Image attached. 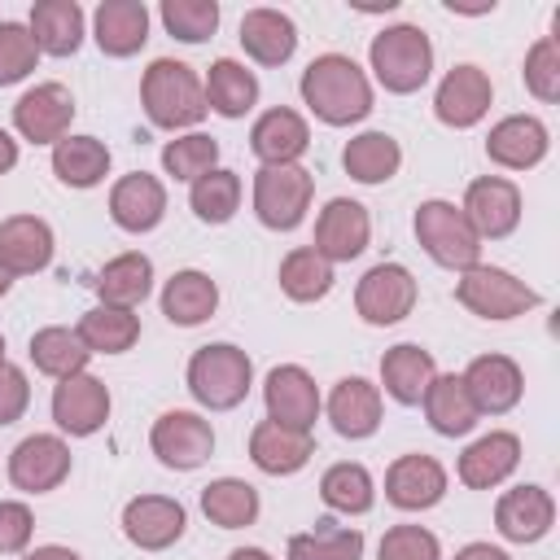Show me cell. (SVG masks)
<instances>
[{"label":"cell","instance_id":"cell-1","mask_svg":"<svg viewBox=\"0 0 560 560\" xmlns=\"http://www.w3.org/2000/svg\"><path fill=\"white\" fill-rule=\"evenodd\" d=\"M302 101L311 105V114L328 127H350L359 118H368L372 109V83L368 74L341 57V52H324L302 70Z\"/></svg>","mask_w":560,"mask_h":560},{"label":"cell","instance_id":"cell-2","mask_svg":"<svg viewBox=\"0 0 560 560\" xmlns=\"http://www.w3.org/2000/svg\"><path fill=\"white\" fill-rule=\"evenodd\" d=\"M140 101H144V114L153 127H192L206 118V88L201 79L192 74V66L175 61V57H158L144 79H140Z\"/></svg>","mask_w":560,"mask_h":560},{"label":"cell","instance_id":"cell-3","mask_svg":"<svg viewBox=\"0 0 560 560\" xmlns=\"http://www.w3.org/2000/svg\"><path fill=\"white\" fill-rule=\"evenodd\" d=\"M249 381H254V363L241 346L232 341H214V346H201L192 359H188V389L201 407L210 411H232L236 402H245L249 394Z\"/></svg>","mask_w":560,"mask_h":560},{"label":"cell","instance_id":"cell-4","mask_svg":"<svg viewBox=\"0 0 560 560\" xmlns=\"http://www.w3.org/2000/svg\"><path fill=\"white\" fill-rule=\"evenodd\" d=\"M368 57H372V70H376L381 88L385 92H398V96L424 88V79L433 70V44H429V35L420 26H407V22L402 26H385L372 39Z\"/></svg>","mask_w":560,"mask_h":560},{"label":"cell","instance_id":"cell-5","mask_svg":"<svg viewBox=\"0 0 560 560\" xmlns=\"http://www.w3.org/2000/svg\"><path fill=\"white\" fill-rule=\"evenodd\" d=\"M416 241L433 262L459 267V271L477 267V254H481V236L472 232L464 210H455L451 201H424L416 210Z\"/></svg>","mask_w":560,"mask_h":560},{"label":"cell","instance_id":"cell-6","mask_svg":"<svg viewBox=\"0 0 560 560\" xmlns=\"http://www.w3.org/2000/svg\"><path fill=\"white\" fill-rule=\"evenodd\" d=\"M455 298H459V306H468L481 319H512V315H525L529 306H538V293L525 280H516L503 267H481V262L459 276Z\"/></svg>","mask_w":560,"mask_h":560},{"label":"cell","instance_id":"cell-7","mask_svg":"<svg viewBox=\"0 0 560 560\" xmlns=\"http://www.w3.org/2000/svg\"><path fill=\"white\" fill-rule=\"evenodd\" d=\"M311 192H315V179L302 166H262L254 175V210L276 232H293L306 219Z\"/></svg>","mask_w":560,"mask_h":560},{"label":"cell","instance_id":"cell-8","mask_svg":"<svg viewBox=\"0 0 560 560\" xmlns=\"http://www.w3.org/2000/svg\"><path fill=\"white\" fill-rule=\"evenodd\" d=\"M149 446L153 455L166 464V468H179V472H192L210 459L214 451V429L210 420H201L197 411H166L153 420V433H149Z\"/></svg>","mask_w":560,"mask_h":560},{"label":"cell","instance_id":"cell-9","mask_svg":"<svg viewBox=\"0 0 560 560\" xmlns=\"http://www.w3.org/2000/svg\"><path fill=\"white\" fill-rule=\"evenodd\" d=\"M411 306H416V280L402 262H376L354 289V311L368 324H398L411 315Z\"/></svg>","mask_w":560,"mask_h":560},{"label":"cell","instance_id":"cell-10","mask_svg":"<svg viewBox=\"0 0 560 560\" xmlns=\"http://www.w3.org/2000/svg\"><path fill=\"white\" fill-rule=\"evenodd\" d=\"M368 236H372L368 210L350 197H332L315 219V245L311 249L328 262H350L368 249Z\"/></svg>","mask_w":560,"mask_h":560},{"label":"cell","instance_id":"cell-11","mask_svg":"<svg viewBox=\"0 0 560 560\" xmlns=\"http://www.w3.org/2000/svg\"><path fill=\"white\" fill-rule=\"evenodd\" d=\"M9 477L18 490L26 494H44V490H57L66 477H70V446L52 433H35V438H22L9 455Z\"/></svg>","mask_w":560,"mask_h":560},{"label":"cell","instance_id":"cell-12","mask_svg":"<svg viewBox=\"0 0 560 560\" xmlns=\"http://www.w3.org/2000/svg\"><path fill=\"white\" fill-rule=\"evenodd\" d=\"M464 219L472 223L477 236H508L516 223H521V192L512 179H499V175H481L468 184L464 192Z\"/></svg>","mask_w":560,"mask_h":560},{"label":"cell","instance_id":"cell-13","mask_svg":"<svg viewBox=\"0 0 560 560\" xmlns=\"http://www.w3.org/2000/svg\"><path fill=\"white\" fill-rule=\"evenodd\" d=\"M262 398H267V420L284 424V429H311L319 416V389L306 376V368H298V363L271 368Z\"/></svg>","mask_w":560,"mask_h":560},{"label":"cell","instance_id":"cell-14","mask_svg":"<svg viewBox=\"0 0 560 560\" xmlns=\"http://www.w3.org/2000/svg\"><path fill=\"white\" fill-rule=\"evenodd\" d=\"M52 420L70 433V438H88L109 420V389L105 381L74 372L52 389Z\"/></svg>","mask_w":560,"mask_h":560},{"label":"cell","instance_id":"cell-15","mask_svg":"<svg viewBox=\"0 0 560 560\" xmlns=\"http://www.w3.org/2000/svg\"><path fill=\"white\" fill-rule=\"evenodd\" d=\"M74 118V96L61 83H39L13 105V127L31 144H57L66 140V127Z\"/></svg>","mask_w":560,"mask_h":560},{"label":"cell","instance_id":"cell-16","mask_svg":"<svg viewBox=\"0 0 560 560\" xmlns=\"http://www.w3.org/2000/svg\"><path fill=\"white\" fill-rule=\"evenodd\" d=\"M446 494V468L433 455H398L385 472V499L402 512H424Z\"/></svg>","mask_w":560,"mask_h":560},{"label":"cell","instance_id":"cell-17","mask_svg":"<svg viewBox=\"0 0 560 560\" xmlns=\"http://www.w3.org/2000/svg\"><path fill=\"white\" fill-rule=\"evenodd\" d=\"M464 389H468L477 416H486V411H490V416H503V411H512V407L521 402L525 381H521V368H516L508 354H481V359L468 363Z\"/></svg>","mask_w":560,"mask_h":560},{"label":"cell","instance_id":"cell-18","mask_svg":"<svg viewBox=\"0 0 560 560\" xmlns=\"http://www.w3.org/2000/svg\"><path fill=\"white\" fill-rule=\"evenodd\" d=\"M184 525H188L184 508L175 499H166V494H140V499H131L122 508V534L144 551L171 547L184 534Z\"/></svg>","mask_w":560,"mask_h":560},{"label":"cell","instance_id":"cell-19","mask_svg":"<svg viewBox=\"0 0 560 560\" xmlns=\"http://www.w3.org/2000/svg\"><path fill=\"white\" fill-rule=\"evenodd\" d=\"M490 96H494V88H490L486 70H477V66H455V70L438 83L433 109H438V118H442L446 127H472V122L486 118Z\"/></svg>","mask_w":560,"mask_h":560},{"label":"cell","instance_id":"cell-20","mask_svg":"<svg viewBox=\"0 0 560 560\" xmlns=\"http://www.w3.org/2000/svg\"><path fill=\"white\" fill-rule=\"evenodd\" d=\"M556 521V503L542 486H516L494 503V525L508 542H538Z\"/></svg>","mask_w":560,"mask_h":560},{"label":"cell","instance_id":"cell-21","mask_svg":"<svg viewBox=\"0 0 560 560\" xmlns=\"http://www.w3.org/2000/svg\"><path fill=\"white\" fill-rule=\"evenodd\" d=\"M52 262V228L35 214H13L0 223V267L9 276H31Z\"/></svg>","mask_w":560,"mask_h":560},{"label":"cell","instance_id":"cell-22","mask_svg":"<svg viewBox=\"0 0 560 560\" xmlns=\"http://www.w3.org/2000/svg\"><path fill=\"white\" fill-rule=\"evenodd\" d=\"M109 214H114V223H118L122 232H153V228L162 223V214H166V188H162L153 175L131 171V175H122V179L114 184V192H109Z\"/></svg>","mask_w":560,"mask_h":560},{"label":"cell","instance_id":"cell-23","mask_svg":"<svg viewBox=\"0 0 560 560\" xmlns=\"http://www.w3.org/2000/svg\"><path fill=\"white\" fill-rule=\"evenodd\" d=\"M486 153H490V162H499L508 171L538 166L547 158V127L534 114H512V118H503V122L490 127Z\"/></svg>","mask_w":560,"mask_h":560},{"label":"cell","instance_id":"cell-24","mask_svg":"<svg viewBox=\"0 0 560 560\" xmlns=\"http://www.w3.org/2000/svg\"><path fill=\"white\" fill-rule=\"evenodd\" d=\"M311 455H315V442L306 429H284L276 420H262L249 433V459L271 477H289V472L306 468Z\"/></svg>","mask_w":560,"mask_h":560},{"label":"cell","instance_id":"cell-25","mask_svg":"<svg viewBox=\"0 0 560 560\" xmlns=\"http://www.w3.org/2000/svg\"><path fill=\"white\" fill-rule=\"evenodd\" d=\"M306 144H311V131L293 109H267L249 131V149L262 158V166H298Z\"/></svg>","mask_w":560,"mask_h":560},{"label":"cell","instance_id":"cell-26","mask_svg":"<svg viewBox=\"0 0 560 560\" xmlns=\"http://www.w3.org/2000/svg\"><path fill=\"white\" fill-rule=\"evenodd\" d=\"M328 420L341 438H372L381 429V389L363 376H346L328 394Z\"/></svg>","mask_w":560,"mask_h":560},{"label":"cell","instance_id":"cell-27","mask_svg":"<svg viewBox=\"0 0 560 560\" xmlns=\"http://www.w3.org/2000/svg\"><path fill=\"white\" fill-rule=\"evenodd\" d=\"M92 26H96L101 52H109V57H131V52H140L144 39H149V9H144V0H101Z\"/></svg>","mask_w":560,"mask_h":560},{"label":"cell","instance_id":"cell-28","mask_svg":"<svg viewBox=\"0 0 560 560\" xmlns=\"http://www.w3.org/2000/svg\"><path fill=\"white\" fill-rule=\"evenodd\" d=\"M516 464H521V442H516V433H486V438H477V442L459 455V481L472 486V490H490V486H499Z\"/></svg>","mask_w":560,"mask_h":560},{"label":"cell","instance_id":"cell-29","mask_svg":"<svg viewBox=\"0 0 560 560\" xmlns=\"http://www.w3.org/2000/svg\"><path fill=\"white\" fill-rule=\"evenodd\" d=\"M433 376H438L433 354L420 350V346H411V341L385 350V359H381V385H385V394H389L394 402H402V407L420 402Z\"/></svg>","mask_w":560,"mask_h":560},{"label":"cell","instance_id":"cell-30","mask_svg":"<svg viewBox=\"0 0 560 560\" xmlns=\"http://www.w3.org/2000/svg\"><path fill=\"white\" fill-rule=\"evenodd\" d=\"M241 44L258 66H280L298 48V31L280 9H249L241 18Z\"/></svg>","mask_w":560,"mask_h":560},{"label":"cell","instance_id":"cell-31","mask_svg":"<svg viewBox=\"0 0 560 560\" xmlns=\"http://www.w3.org/2000/svg\"><path fill=\"white\" fill-rule=\"evenodd\" d=\"M31 39L39 52L70 57L83 44V9L74 0H39L31 9Z\"/></svg>","mask_w":560,"mask_h":560},{"label":"cell","instance_id":"cell-32","mask_svg":"<svg viewBox=\"0 0 560 560\" xmlns=\"http://www.w3.org/2000/svg\"><path fill=\"white\" fill-rule=\"evenodd\" d=\"M219 306V284L206 271H175L162 289V315L179 328H192L201 319H210Z\"/></svg>","mask_w":560,"mask_h":560},{"label":"cell","instance_id":"cell-33","mask_svg":"<svg viewBox=\"0 0 560 560\" xmlns=\"http://www.w3.org/2000/svg\"><path fill=\"white\" fill-rule=\"evenodd\" d=\"M420 402H424L429 424H433L442 438H464V433L477 424V407H472V398H468V389H464V376H455V372L433 376Z\"/></svg>","mask_w":560,"mask_h":560},{"label":"cell","instance_id":"cell-34","mask_svg":"<svg viewBox=\"0 0 560 560\" xmlns=\"http://www.w3.org/2000/svg\"><path fill=\"white\" fill-rule=\"evenodd\" d=\"M96 284V293H101V306H122V311H131V306H140L144 298H149V289H153V262L144 258V254H118L114 262H105V271L92 280Z\"/></svg>","mask_w":560,"mask_h":560},{"label":"cell","instance_id":"cell-35","mask_svg":"<svg viewBox=\"0 0 560 560\" xmlns=\"http://www.w3.org/2000/svg\"><path fill=\"white\" fill-rule=\"evenodd\" d=\"M52 171L70 188H96L109 171V149L96 136H66L52 144Z\"/></svg>","mask_w":560,"mask_h":560},{"label":"cell","instance_id":"cell-36","mask_svg":"<svg viewBox=\"0 0 560 560\" xmlns=\"http://www.w3.org/2000/svg\"><path fill=\"white\" fill-rule=\"evenodd\" d=\"M201 88H206V105H210L214 114H223V118H241V114H249L254 101H258V79H254L241 61H232V57H219V61L210 66V79H206Z\"/></svg>","mask_w":560,"mask_h":560},{"label":"cell","instance_id":"cell-37","mask_svg":"<svg viewBox=\"0 0 560 560\" xmlns=\"http://www.w3.org/2000/svg\"><path fill=\"white\" fill-rule=\"evenodd\" d=\"M398 162H402V149H398V140L385 136V131H363V136H354V140L346 144V153H341L346 175L359 179V184H385V179L398 171Z\"/></svg>","mask_w":560,"mask_h":560},{"label":"cell","instance_id":"cell-38","mask_svg":"<svg viewBox=\"0 0 560 560\" xmlns=\"http://www.w3.org/2000/svg\"><path fill=\"white\" fill-rule=\"evenodd\" d=\"M74 332H79V341H83L92 354H122V350L136 346L140 319H136L131 311H122V306H96V311H88V315L79 319Z\"/></svg>","mask_w":560,"mask_h":560},{"label":"cell","instance_id":"cell-39","mask_svg":"<svg viewBox=\"0 0 560 560\" xmlns=\"http://www.w3.org/2000/svg\"><path fill=\"white\" fill-rule=\"evenodd\" d=\"M88 359H92V350L79 341V332H70V328H39L35 337H31V363L44 372V376H57V381H66V376H74V372H83L88 368Z\"/></svg>","mask_w":560,"mask_h":560},{"label":"cell","instance_id":"cell-40","mask_svg":"<svg viewBox=\"0 0 560 560\" xmlns=\"http://www.w3.org/2000/svg\"><path fill=\"white\" fill-rule=\"evenodd\" d=\"M201 512L219 525V529H241V525H254L258 516V490L241 477H219L201 490Z\"/></svg>","mask_w":560,"mask_h":560},{"label":"cell","instance_id":"cell-41","mask_svg":"<svg viewBox=\"0 0 560 560\" xmlns=\"http://www.w3.org/2000/svg\"><path fill=\"white\" fill-rule=\"evenodd\" d=\"M363 534L337 521H315V529L289 538V560H359Z\"/></svg>","mask_w":560,"mask_h":560},{"label":"cell","instance_id":"cell-42","mask_svg":"<svg viewBox=\"0 0 560 560\" xmlns=\"http://www.w3.org/2000/svg\"><path fill=\"white\" fill-rule=\"evenodd\" d=\"M280 289H284L293 302H319V298L332 289V262L319 258L311 245L289 249L284 262H280Z\"/></svg>","mask_w":560,"mask_h":560},{"label":"cell","instance_id":"cell-43","mask_svg":"<svg viewBox=\"0 0 560 560\" xmlns=\"http://www.w3.org/2000/svg\"><path fill=\"white\" fill-rule=\"evenodd\" d=\"M319 499L332 508V512H350V516H359V512H368L372 508V472L363 468V464H332L324 477H319Z\"/></svg>","mask_w":560,"mask_h":560},{"label":"cell","instance_id":"cell-44","mask_svg":"<svg viewBox=\"0 0 560 560\" xmlns=\"http://www.w3.org/2000/svg\"><path fill=\"white\" fill-rule=\"evenodd\" d=\"M188 201H192V214H197L201 223H228V219L236 214V206H241V175L214 166V171H206L201 179H192Z\"/></svg>","mask_w":560,"mask_h":560},{"label":"cell","instance_id":"cell-45","mask_svg":"<svg viewBox=\"0 0 560 560\" xmlns=\"http://www.w3.org/2000/svg\"><path fill=\"white\" fill-rule=\"evenodd\" d=\"M214 162H219V140L201 136V131L166 140V149H162V166L175 179H201L206 171H214Z\"/></svg>","mask_w":560,"mask_h":560},{"label":"cell","instance_id":"cell-46","mask_svg":"<svg viewBox=\"0 0 560 560\" xmlns=\"http://www.w3.org/2000/svg\"><path fill=\"white\" fill-rule=\"evenodd\" d=\"M162 26L184 44H201L219 26V4L214 0H162Z\"/></svg>","mask_w":560,"mask_h":560},{"label":"cell","instance_id":"cell-47","mask_svg":"<svg viewBox=\"0 0 560 560\" xmlns=\"http://www.w3.org/2000/svg\"><path fill=\"white\" fill-rule=\"evenodd\" d=\"M39 61V48L31 39V26L22 22H0V88L26 79Z\"/></svg>","mask_w":560,"mask_h":560},{"label":"cell","instance_id":"cell-48","mask_svg":"<svg viewBox=\"0 0 560 560\" xmlns=\"http://www.w3.org/2000/svg\"><path fill=\"white\" fill-rule=\"evenodd\" d=\"M525 88L538 101H560V44H556V35H542L525 52Z\"/></svg>","mask_w":560,"mask_h":560},{"label":"cell","instance_id":"cell-49","mask_svg":"<svg viewBox=\"0 0 560 560\" xmlns=\"http://www.w3.org/2000/svg\"><path fill=\"white\" fill-rule=\"evenodd\" d=\"M438 556H442V547H438V538L424 525H394V529H385L381 551H376V560H438Z\"/></svg>","mask_w":560,"mask_h":560},{"label":"cell","instance_id":"cell-50","mask_svg":"<svg viewBox=\"0 0 560 560\" xmlns=\"http://www.w3.org/2000/svg\"><path fill=\"white\" fill-rule=\"evenodd\" d=\"M31 529H35V521H31V508H26V503H13V499H4V503H0V556H13V551H22V547L31 542Z\"/></svg>","mask_w":560,"mask_h":560},{"label":"cell","instance_id":"cell-51","mask_svg":"<svg viewBox=\"0 0 560 560\" xmlns=\"http://www.w3.org/2000/svg\"><path fill=\"white\" fill-rule=\"evenodd\" d=\"M31 402V385L26 372L13 363H0V424H13Z\"/></svg>","mask_w":560,"mask_h":560},{"label":"cell","instance_id":"cell-52","mask_svg":"<svg viewBox=\"0 0 560 560\" xmlns=\"http://www.w3.org/2000/svg\"><path fill=\"white\" fill-rule=\"evenodd\" d=\"M455 560H508V556L499 547H490V542H468V547L455 551Z\"/></svg>","mask_w":560,"mask_h":560},{"label":"cell","instance_id":"cell-53","mask_svg":"<svg viewBox=\"0 0 560 560\" xmlns=\"http://www.w3.org/2000/svg\"><path fill=\"white\" fill-rule=\"evenodd\" d=\"M13 166H18V140L9 131H0V175L13 171Z\"/></svg>","mask_w":560,"mask_h":560},{"label":"cell","instance_id":"cell-54","mask_svg":"<svg viewBox=\"0 0 560 560\" xmlns=\"http://www.w3.org/2000/svg\"><path fill=\"white\" fill-rule=\"evenodd\" d=\"M26 560H79V556H74L70 547H57V542H52V547H35Z\"/></svg>","mask_w":560,"mask_h":560},{"label":"cell","instance_id":"cell-55","mask_svg":"<svg viewBox=\"0 0 560 560\" xmlns=\"http://www.w3.org/2000/svg\"><path fill=\"white\" fill-rule=\"evenodd\" d=\"M228 560H271V556H267V551H258V547H236Z\"/></svg>","mask_w":560,"mask_h":560},{"label":"cell","instance_id":"cell-56","mask_svg":"<svg viewBox=\"0 0 560 560\" xmlns=\"http://www.w3.org/2000/svg\"><path fill=\"white\" fill-rule=\"evenodd\" d=\"M9 284H13V276H9V271H4V267H0V298H4V293H9Z\"/></svg>","mask_w":560,"mask_h":560},{"label":"cell","instance_id":"cell-57","mask_svg":"<svg viewBox=\"0 0 560 560\" xmlns=\"http://www.w3.org/2000/svg\"><path fill=\"white\" fill-rule=\"evenodd\" d=\"M0 363H4V337H0Z\"/></svg>","mask_w":560,"mask_h":560}]
</instances>
